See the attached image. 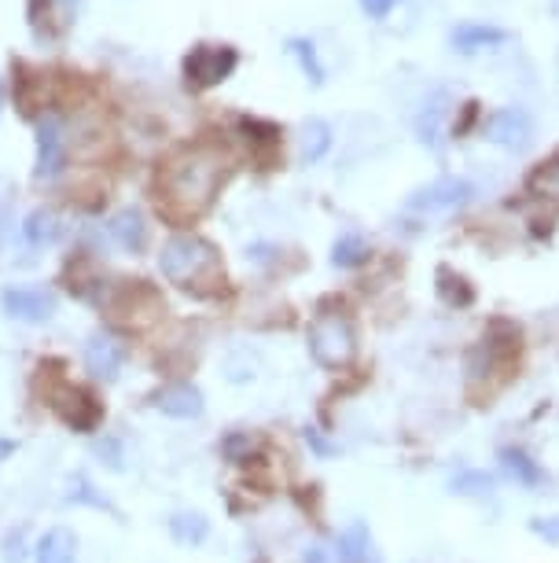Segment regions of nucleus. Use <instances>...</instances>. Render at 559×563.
Returning <instances> with one entry per match:
<instances>
[{"instance_id": "f257e3e1", "label": "nucleus", "mask_w": 559, "mask_h": 563, "mask_svg": "<svg viewBox=\"0 0 559 563\" xmlns=\"http://www.w3.org/2000/svg\"><path fill=\"white\" fill-rule=\"evenodd\" d=\"M225 174L228 155L214 144H195L166 163L163 177H158V192L174 218H199L214 203Z\"/></svg>"}, {"instance_id": "f03ea898", "label": "nucleus", "mask_w": 559, "mask_h": 563, "mask_svg": "<svg viewBox=\"0 0 559 563\" xmlns=\"http://www.w3.org/2000/svg\"><path fill=\"white\" fill-rule=\"evenodd\" d=\"M158 269L170 284L185 291H210L225 280L221 269V254L210 240L195 236V232H177L158 251Z\"/></svg>"}, {"instance_id": "7ed1b4c3", "label": "nucleus", "mask_w": 559, "mask_h": 563, "mask_svg": "<svg viewBox=\"0 0 559 563\" xmlns=\"http://www.w3.org/2000/svg\"><path fill=\"white\" fill-rule=\"evenodd\" d=\"M310 354L321 368L339 372L346 365H354L357 357V328L346 313L328 310L316 313L310 324Z\"/></svg>"}, {"instance_id": "20e7f679", "label": "nucleus", "mask_w": 559, "mask_h": 563, "mask_svg": "<svg viewBox=\"0 0 559 563\" xmlns=\"http://www.w3.org/2000/svg\"><path fill=\"white\" fill-rule=\"evenodd\" d=\"M236 67H239V52L232 45H195L185 56L181 74L192 92H206V89H214V85L228 81Z\"/></svg>"}, {"instance_id": "39448f33", "label": "nucleus", "mask_w": 559, "mask_h": 563, "mask_svg": "<svg viewBox=\"0 0 559 563\" xmlns=\"http://www.w3.org/2000/svg\"><path fill=\"white\" fill-rule=\"evenodd\" d=\"M0 306L12 321H23V324H45L56 317L59 310V299L52 288H41V284H8L0 291Z\"/></svg>"}, {"instance_id": "423d86ee", "label": "nucleus", "mask_w": 559, "mask_h": 563, "mask_svg": "<svg viewBox=\"0 0 559 563\" xmlns=\"http://www.w3.org/2000/svg\"><path fill=\"white\" fill-rule=\"evenodd\" d=\"M67 155H70V136L67 125L56 114L37 122V163H34V177L37 180H56L63 169H67Z\"/></svg>"}, {"instance_id": "0eeeda50", "label": "nucleus", "mask_w": 559, "mask_h": 563, "mask_svg": "<svg viewBox=\"0 0 559 563\" xmlns=\"http://www.w3.org/2000/svg\"><path fill=\"white\" fill-rule=\"evenodd\" d=\"M125 357H130V343L114 332H92L86 343V372L92 379H103V384H114L119 372L125 368Z\"/></svg>"}, {"instance_id": "6e6552de", "label": "nucleus", "mask_w": 559, "mask_h": 563, "mask_svg": "<svg viewBox=\"0 0 559 563\" xmlns=\"http://www.w3.org/2000/svg\"><path fill=\"white\" fill-rule=\"evenodd\" d=\"M474 196V188L463 177H438L435 185L420 188V192L409 196V210L416 214H449V210L463 207Z\"/></svg>"}, {"instance_id": "1a4fd4ad", "label": "nucleus", "mask_w": 559, "mask_h": 563, "mask_svg": "<svg viewBox=\"0 0 559 563\" xmlns=\"http://www.w3.org/2000/svg\"><path fill=\"white\" fill-rule=\"evenodd\" d=\"M52 409L59 412L63 423H70L74 431H97V423L103 420V409H100V401L89 395V390H81V387H70V384H63L56 395H52Z\"/></svg>"}, {"instance_id": "9d476101", "label": "nucleus", "mask_w": 559, "mask_h": 563, "mask_svg": "<svg viewBox=\"0 0 559 563\" xmlns=\"http://www.w3.org/2000/svg\"><path fill=\"white\" fill-rule=\"evenodd\" d=\"M482 133H487L490 144L497 147H508V152H519V147L530 144L534 136V119L526 114L523 108H501L493 111L487 125H482Z\"/></svg>"}, {"instance_id": "9b49d317", "label": "nucleus", "mask_w": 559, "mask_h": 563, "mask_svg": "<svg viewBox=\"0 0 559 563\" xmlns=\"http://www.w3.org/2000/svg\"><path fill=\"white\" fill-rule=\"evenodd\" d=\"M155 409L174 420H195V417H203V409H206L203 390L195 384H166L155 395Z\"/></svg>"}, {"instance_id": "f8f14e48", "label": "nucleus", "mask_w": 559, "mask_h": 563, "mask_svg": "<svg viewBox=\"0 0 559 563\" xmlns=\"http://www.w3.org/2000/svg\"><path fill=\"white\" fill-rule=\"evenodd\" d=\"M108 232H111V240L130 254H141L147 247V221L136 207L119 210V214L108 221Z\"/></svg>"}, {"instance_id": "ddd939ff", "label": "nucleus", "mask_w": 559, "mask_h": 563, "mask_svg": "<svg viewBox=\"0 0 559 563\" xmlns=\"http://www.w3.org/2000/svg\"><path fill=\"white\" fill-rule=\"evenodd\" d=\"M37 563H78V534L67 527H52L34 545Z\"/></svg>"}, {"instance_id": "4468645a", "label": "nucleus", "mask_w": 559, "mask_h": 563, "mask_svg": "<svg viewBox=\"0 0 559 563\" xmlns=\"http://www.w3.org/2000/svg\"><path fill=\"white\" fill-rule=\"evenodd\" d=\"M508 37L501 26H487V23H460L452 30V48L463 52V56H471V52L479 48H490V45H501V41Z\"/></svg>"}, {"instance_id": "2eb2a0df", "label": "nucleus", "mask_w": 559, "mask_h": 563, "mask_svg": "<svg viewBox=\"0 0 559 563\" xmlns=\"http://www.w3.org/2000/svg\"><path fill=\"white\" fill-rule=\"evenodd\" d=\"M63 236V221L56 210H34L26 221H23V240L30 243V247H52Z\"/></svg>"}, {"instance_id": "dca6fc26", "label": "nucleus", "mask_w": 559, "mask_h": 563, "mask_svg": "<svg viewBox=\"0 0 559 563\" xmlns=\"http://www.w3.org/2000/svg\"><path fill=\"white\" fill-rule=\"evenodd\" d=\"M501 467H504V475H508L512 483H519V486H541L545 483L541 464H537L530 453L515 450V445L501 450Z\"/></svg>"}, {"instance_id": "f3484780", "label": "nucleus", "mask_w": 559, "mask_h": 563, "mask_svg": "<svg viewBox=\"0 0 559 563\" xmlns=\"http://www.w3.org/2000/svg\"><path fill=\"white\" fill-rule=\"evenodd\" d=\"M170 534L177 545L195 549L210 538V519L203 512H177V516H170Z\"/></svg>"}, {"instance_id": "a211bd4d", "label": "nucleus", "mask_w": 559, "mask_h": 563, "mask_svg": "<svg viewBox=\"0 0 559 563\" xmlns=\"http://www.w3.org/2000/svg\"><path fill=\"white\" fill-rule=\"evenodd\" d=\"M368 240L357 236V232H343L339 240H335L332 247V265H339V269H354V265H365L368 262Z\"/></svg>"}, {"instance_id": "6ab92c4d", "label": "nucleus", "mask_w": 559, "mask_h": 563, "mask_svg": "<svg viewBox=\"0 0 559 563\" xmlns=\"http://www.w3.org/2000/svg\"><path fill=\"white\" fill-rule=\"evenodd\" d=\"M497 368H501V354H497V343H493V339H482V343L471 346V354H468V376L474 379V384H479V379H490Z\"/></svg>"}, {"instance_id": "aec40b11", "label": "nucleus", "mask_w": 559, "mask_h": 563, "mask_svg": "<svg viewBox=\"0 0 559 563\" xmlns=\"http://www.w3.org/2000/svg\"><path fill=\"white\" fill-rule=\"evenodd\" d=\"M328 147H332V125L321 122V119L305 122V130H302V158L305 163H321V158L328 155Z\"/></svg>"}, {"instance_id": "412c9836", "label": "nucleus", "mask_w": 559, "mask_h": 563, "mask_svg": "<svg viewBox=\"0 0 559 563\" xmlns=\"http://www.w3.org/2000/svg\"><path fill=\"white\" fill-rule=\"evenodd\" d=\"M449 486H452V494H460V497H493V490H497L493 475L479 472V467H468V472H460Z\"/></svg>"}, {"instance_id": "4be33fe9", "label": "nucleus", "mask_w": 559, "mask_h": 563, "mask_svg": "<svg viewBox=\"0 0 559 563\" xmlns=\"http://www.w3.org/2000/svg\"><path fill=\"white\" fill-rule=\"evenodd\" d=\"M288 52H291L294 59H299V67H302L305 78H310L313 85H324V67H321V59H316V45H313V41L291 37L288 41Z\"/></svg>"}, {"instance_id": "5701e85b", "label": "nucleus", "mask_w": 559, "mask_h": 563, "mask_svg": "<svg viewBox=\"0 0 559 563\" xmlns=\"http://www.w3.org/2000/svg\"><path fill=\"white\" fill-rule=\"evenodd\" d=\"M339 560H346V563H365L368 560V530H365V523H350L343 530Z\"/></svg>"}, {"instance_id": "b1692460", "label": "nucleus", "mask_w": 559, "mask_h": 563, "mask_svg": "<svg viewBox=\"0 0 559 563\" xmlns=\"http://www.w3.org/2000/svg\"><path fill=\"white\" fill-rule=\"evenodd\" d=\"M438 291H441V299H446L449 306H468L474 299V291L468 288V280L457 276L452 269H446V265L438 269Z\"/></svg>"}, {"instance_id": "393cba45", "label": "nucleus", "mask_w": 559, "mask_h": 563, "mask_svg": "<svg viewBox=\"0 0 559 563\" xmlns=\"http://www.w3.org/2000/svg\"><path fill=\"white\" fill-rule=\"evenodd\" d=\"M67 501H74V505H92V508H108V512H114L108 497L97 494V486H92V483L86 479V475H74V479H70Z\"/></svg>"}, {"instance_id": "a878e982", "label": "nucleus", "mask_w": 559, "mask_h": 563, "mask_svg": "<svg viewBox=\"0 0 559 563\" xmlns=\"http://www.w3.org/2000/svg\"><path fill=\"white\" fill-rule=\"evenodd\" d=\"M0 560L4 563H26V530H8L4 545H0Z\"/></svg>"}, {"instance_id": "bb28decb", "label": "nucleus", "mask_w": 559, "mask_h": 563, "mask_svg": "<svg viewBox=\"0 0 559 563\" xmlns=\"http://www.w3.org/2000/svg\"><path fill=\"white\" fill-rule=\"evenodd\" d=\"M534 188H541L545 196H559V155H552L541 169H537Z\"/></svg>"}, {"instance_id": "cd10ccee", "label": "nucleus", "mask_w": 559, "mask_h": 563, "mask_svg": "<svg viewBox=\"0 0 559 563\" xmlns=\"http://www.w3.org/2000/svg\"><path fill=\"white\" fill-rule=\"evenodd\" d=\"M530 530L537 538H545L548 545H559V516H545V519H534Z\"/></svg>"}, {"instance_id": "c85d7f7f", "label": "nucleus", "mask_w": 559, "mask_h": 563, "mask_svg": "<svg viewBox=\"0 0 559 563\" xmlns=\"http://www.w3.org/2000/svg\"><path fill=\"white\" fill-rule=\"evenodd\" d=\"M357 4H361V12L368 19H387L398 4H402V0H357Z\"/></svg>"}, {"instance_id": "c756f323", "label": "nucleus", "mask_w": 559, "mask_h": 563, "mask_svg": "<svg viewBox=\"0 0 559 563\" xmlns=\"http://www.w3.org/2000/svg\"><path fill=\"white\" fill-rule=\"evenodd\" d=\"M97 453L108 456V467H114V472H122V442L119 439H103L97 442Z\"/></svg>"}, {"instance_id": "7c9ffc66", "label": "nucleus", "mask_w": 559, "mask_h": 563, "mask_svg": "<svg viewBox=\"0 0 559 563\" xmlns=\"http://www.w3.org/2000/svg\"><path fill=\"white\" fill-rule=\"evenodd\" d=\"M0 111H4V81H0Z\"/></svg>"}, {"instance_id": "2f4dec72", "label": "nucleus", "mask_w": 559, "mask_h": 563, "mask_svg": "<svg viewBox=\"0 0 559 563\" xmlns=\"http://www.w3.org/2000/svg\"><path fill=\"white\" fill-rule=\"evenodd\" d=\"M0 236H4V218H0Z\"/></svg>"}, {"instance_id": "473e14b6", "label": "nucleus", "mask_w": 559, "mask_h": 563, "mask_svg": "<svg viewBox=\"0 0 559 563\" xmlns=\"http://www.w3.org/2000/svg\"><path fill=\"white\" fill-rule=\"evenodd\" d=\"M556 12H559V0H556Z\"/></svg>"}]
</instances>
